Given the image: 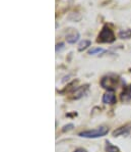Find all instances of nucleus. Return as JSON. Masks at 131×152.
<instances>
[{"label":"nucleus","instance_id":"3","mask_svg":"<svg viewBox=\"0 0 131 152\" xmlns=\"http://www.w3.org/2000/svg\"><path fill=\"white\" fill-rule=\"evenodd\" d=\"M102 101L104 104H115L116 103V95L114 90H108L104 95H103Z\"/></svg>","mask_w":131,"mask_h":152},{"label":"nucleus","instance_id":"12","mask_svg":"<svg viewBox=\"0 0 131 152\" xmlns=\"http://www.w3.org/2000/svg\"><path fill=\"white\" fill-rule=\"evenodd\" d=\"M105 52V49L103 48H100V47H97V48H93L88 51V54L90 55H96V54H101V53Z\"/></svg>","mask_w":131,"mask_h":152},{"label":"nucleus","instance_id":"9","mask_svg":"<svg viewBox=\"0 0 131 152\" xmlns=\"http://www.w3.org/2000/svg\"><path fill=\"white\" fill-rule=\"evenodd\" d=\"M121 99H122V101H128V100H131V86H129V87L122 93Z\"/></svg>","mask_w":131,"mask_h":152},{"label":"nucleus","instance_id":"4","mask_svg":"<svg viewBox=\"0 0 131 152\" xmlns=\"http://www.w3.org/2000/svg\"><path fill=\"white\" fill-rule=\"evenodd\" d=\"M116 83V79L114 78H110V77H104L101 81V85L103 88L108 89V90H113V86Z\"/></svg>","mask_w":131,"mask_h":152},{"label":"nucleus","instance_id":"11","mask_svg":"<svg viewBox=\"0 0 131 152\" xmlns=\"http://www.w3.org/2000/svg\"><path fill=\"white\" fill-rule=\"evenodd\" d=\"M106 151L107 152H120V150H119L118 147H116L115 145L111 144L110 142L107 141L106 142Z\"/></svg>","mask_w":131,"mask_h":152},{"label":"nucleus","instance_id":"1","mask_svg":"<svg viewBox=\"0 0 131 152\" xmlns=\"http://www.w3.org/2000/svg\"><path fill=\"white\" fill-rule=\"evenodd\" d=\"M109 133V128L102 126V127L93 129V130L88 131H83V132L79 133L78 136L83 138H88V139H95V138H100L106 136Z\"/></svg>","mask_w":131,"mask_h":152},{"label":"nucleus","instance_id":"15","mask_svg":"<svg viewBox=\"0 0 131 152\" xmlns=\"http://www.w3.org/2000/svg\"><path fill=\"white\" fill-rule=\"evenodd\" d=\"M74 152H86V151L83 148H78V149H76V150L74 151Z\"/></svg>","mask_w":131,"mask_h":152},{"label":"nucleus","instance_id":"5","mask_svg":"<svg viewBox=\"0 0 131 152\" xmlns=\"http://www.w3.org/2000/svg\"><path fill=\"white\" fill-rule=\"evenodd\" d=\"M78 39H79V33L75 31V30H73V31L69 33L66 36V41L69 44H74L75 42L78 41Z\"/></svg>","mask_w":131,"mask_h":152},{"label":"nucleus","instance_id":"6","mask_svg":"<svg viewBox=\"0 0 131 152\" xmlns=\"http://www.w3.org/2000/svg\"><path fill=\"white\" fill-rule=\"evenodd\" d=\"M129 133V128L127 127H121L119 129H117L113 132V136L114 137H119V136H124V135H127Z\"/></svg>","mask_w":131,"mask_h":152},{"label":"nucleus","instance_id":"13","mask_svg":"<svg viewBox=\"0 0 131 152\" xmlns=\"http://www.w3.org/2000/svg\"><path fill=\"white\" fill-rule=\"evenodd\" d=\"M72 128H73V125H72V124H69V125H67V126H64V128L62 129V131L63 132H66V131L71 130Z\"/></svg>","mask_w":131,"mask_h":152},{"label":"nucleus","instance_id":"14","mask_svg":"<svg viewBox=\"0 0 131 152\" xmlns=\"http://www.w3.org/2000/svg\"><path fill=\"white\" fill-rule=\"evenodd\" d=\"M64 47V44L63 43H58V44H56V52H58V51L60 50L61 48Z\"/></svg>","mask_w":131,"mask_h":152},{"label":"nucleus","instance_id":"8","mask_svg":"<svg viewBox=\"0 0 131 152\" xmlns=\"http://www.w3.org/2000/svg\"><path fill=\"white\" fill-rule=\"evenodd\" d=\"M118 36L120 39H130L131 38V29L122 30V31L119 32Z\"/></svg>","mask_w":131,"mask_h":152},{"label":"nucleus","instance_id":"7","mask_svg":"<svg viewBox=\"0 0 131 152\" xmlns=\"http://www.w3.org/2000/svg\"><path fill=\"white\" fill-rule=\"evenodd\" d=\"M86 89H88V86H83V87H79V88L75 89V91H74V93H73V94H74V96H73L74 99H78V98L83 97V94L85 93Z\"/></svg>","mask_w":131,"mask_h":152},{"label":"nucleus","instance_id":"2","mask_svg":"<svg viewBox=\"0 0 131 152\" xmlns=\"http://www.w3.org/2000/svg\"><path fill=\"white\" fill-rule=\"evenodd\" d=\"M116 40V36L114 34L113 30L105 25L101 30L99 36H98V43H113Z\"/></svg>","mask_w":131,"mask_h":152},{"label":"nucleus","instance_id":"10","mask_svg":"<svg viewBox=\"0 0 131 152\" xmlns=\"http://www.w3.org/2000/svg\"><path fill=\"white\" fill-rule=\"evenodd\" d=\"M92 45V42H90V40H83L81 41L80 43L78 44V51H83L85 50L86 48L88 47V46Z\"/></svg>","mask_w":131,"mask_h":152}]
</instances>
